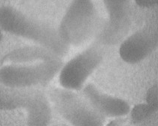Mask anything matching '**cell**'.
<instances>
[{
	"label": "cell",
	"instance_id": "obj_1",
	"mask_svg": "<svg viewBox=\"0 0 158 126\" xmlns=\"http://www.w3.org/2000/svg\"><path fill=\"white\" fill-rule=\"evenodd\" d=\"M61 59L32 64H0V88L23 89L50 82L63 67Z\"/></svg>",
	"mask_w": 158,
	"mask_h": 126
},
{
	"label": "cell",
	"instance_id": "obj_2",
	"mask_svg": "<svg viewBox=\"0 0 158 126\" xmlns=\"http://www.w3.org/2000/svg\"><path fill=\"white\" fill-rule=\"evenodd\" d=\"M97 23V12L93 0H73L63 16L57 32L69 47L79 46L90 38Z\"/></svg>",
	"mask_w": 158,
	"mask_h": 126
},
{
	"label": "cell",
	"instance_id": "obj_3",
	"mask_svg": "<svg viewBox=\"0 0 158 126\" xmlns=\"http://www.w3.org/2000/svg\"><path fill=\"white\" fill-rule=\"evenodd\" d=\"M27 113V126H48L51 110L45 97L39 92L0 88V112L18 110Z\"/></svg>",
	"mask_w": 158,
	"mask_h": 126
},
{
	"label": "cell",
	"instance_id": "obj_4",
	"mask_svg": "<svg viewBox=\"0 0 158 126\" xmlns=\"http://www.w3.org/2000/svg\"><path fill=\"white\" fill-rule=\"evenodd\" d=\"M102 60L103 53L99 48L86 49L63 65L59 73L60 83L66 89H80Z\"/></svg>",
	"mask_w": 158,
	"mask_h": 126
},
{
	"label": "cell",
	"instance_id": "obj_5",
	"mask_svg": "<svg viewBox=\"0 0 158 126\" xmlns=\"http://www.w3.org/2000/svg\"><path fill=\"white\" fill-rule=\"evenodd\" d=\"M158 52V27L144 26L130 35L120 44L119 55L130 65H136Z\"/></svg>",
	"mask_w": 158,
	"mask_h": 126
},
{
	"label": "cell",
	"instance_id": "obj_6",
	"mask_svg": "<svg viewBox=\"0 0 158 126\" xmlns=\"http://www.w3.org/2000/svg\"><path fill=\"white\" fill-rule=\"evenodd\" d=\"M54 100L60 113L73 126H102L97 114L73 94L57 92Z\"/></svg>",
	"mask_w": 158,
	"mask_h": 126
},
{
	"label": "cell",
	"instance_id": "obj_7",
	"mask_svg": "<svg viewBox=\"0 0 158 126\" xmlns=\"http://www.w3.org/2000/svg\"><path fill=\"white\" fill-rule=\"evenodd\" d=\"M84 93L93 108L106 116H122L126 115L130 110V106L126 101L105 94L93 84L87 85L85 88Z\"/></svg>",
	"mask_w": 158,
	"mask_h": 126
},
{
	"label": "cell",
	"instance_id": "obj_8",
	"mask_svg": "<svg viewBox=\"0 0 158 126\" xmlns=\"http://www.w3.org/2000/svg\"><path fill=\"white\" fill-rule=\"evenodd\" d=\"M56 59L61 58L39 45L19 46L3 51L0 64H32Z\"/></svg>",
	"mask_w": 158,
	"mask_h": 126
}]
</instances>
